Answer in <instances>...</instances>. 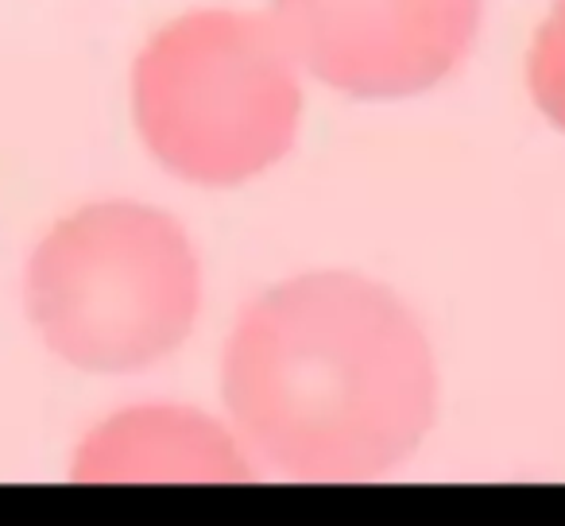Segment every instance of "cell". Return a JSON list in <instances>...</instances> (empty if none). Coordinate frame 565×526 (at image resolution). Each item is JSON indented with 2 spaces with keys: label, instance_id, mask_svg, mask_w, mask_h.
Segmentation results:
<instances>
[{
  "label": "cell",
  "instance_id": "obj_1",
  "mask_svg": "<svg viewBox=\"0 0 565 526\" xmlns=\"http://www.w3.org/2000/svg\"><path fill=\"white\" fill-rule=\"evenodd\" d=\"M233 433L291 480H376L438 415V364L415 310L353 271L282 279L236 314L221 361Z\"/></svg>",
  "mask_w": 565,
  "mask_h": 526
},
{
  "label": "cell",
  "instance_id": "obj_2",
  "mask_svg": "<svg viewBox=\"0 0 565 526\" xmlns=\"http://www.w3.org/2000/svg\"><path fill=\"white\" fill-rule=\"evenodd\" d=\"M43 345L71 368H156L194 333L202 264L186 228L143 202H89L43 233L24 271Z\"/></svg>",
  "mask_w": 565,
  "mask_h": 526
},
{
  "label": "cell",
  "instance_id": "obj_3",
  "mask_svg": "<svg viewBox=\"0 0 565 526\" xmlns=\"http://www.w3.org/2000/svg\"><path fill=\"white\" fill-rule=\"evenodd\" d=\"M132 112L143 148L174 179L241 186L295 148L299 63L271 17L186 12L136 58Z\"/></svg>",
  "mask_w": 565,
  "mask_h": 526
},
{
  "label": "cell",
  "instance_id": "obj_4",
  "mask_svg": "<svg viewBox=\"0 0 565 526\" xmlns=\"http://www.w3.org/2000/svg\"><path fill=\"white\" fill-rule=\"evenodd\" d=\"M271 24L322 86L395 101L441 86L465 63L480 0H271Z\"/></svg>",
  "mask_w": 565,
  "mask_h": 526
},
{
  "label": "cell",
  "instance_id": "obj_5",
  "mask_svg": "<svg viewBox=\"0 0 565 526\" xmlns=\"http://www.w3.org/2000/svg\"><path fill=\"white\" fill-rule=\"evenodd\" d=\"M71 476L82 484L156 480H248L252 461L233 430L194 407L143 402L97 422L74 449Z\"/></svg>",
  "mask_w": 565,
  "mask_h": 526
},
{
  "label": "cell",
  "instance_id": "obj_6",
  "mask_svg": "<svg viewBox=\"0 0 565 526\" xmlns=\"http://www.w3.org/2000/svg\"><path fill=\"white\" fill-rule=\"evenodd\" d=\"M526 86H531V97L542 109V117L565 132V0H557L546 24L534 35Z\"/></svg>",
  "mask_w": 565,
  "mask_h": 526
}]
</instances>
